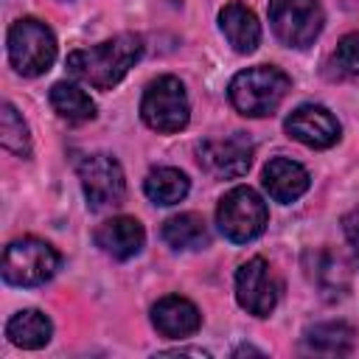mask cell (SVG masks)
<instances>
[{
  "label": "cell",
  "instance_id": "3957f363",
  "mask_svg": "<svg viewBox=\"0 0 359 359\" xmlns=\"http://www.w3.org/2000/svg\"><path fill=\"white\" fill-rule=\"evenodd\" d=\"M3 280L11 286H42L59 269V252L34 236L14 238L3 252Z\"/></svg>",
  "mask_w": 359,
  "mask_h": 359
},
{
  "label": "cell",
  "instance_id": "7402d4cb",
  "mask_svg": "<svg viewBox=\"0 0 359 359\" xmlns=\"http://www.w3.org/2000/svg\"><path fill=\"white\" fill-rule=\"evenodd\" d=\"M0 143L6 151L17 157H31V135L22 121V115L14 109V104H3L0 112Z\"/></svg>",
  "mask_w": 359,
  "mask_h": 359
},
{
  "label": "cell",
  "instance_id": "44dd1931",
  "mask_svg": "<svg viewBox=\"0 0 359 359\" xmlns=\"http://www.w3.org/2000/svg\"><path fill=\"white\" fill-rule=\"evenodd\" d=\"M188 188H191L188 185V177L180 168H171V165L154 168L143 180V191H146V196L154 205H177V202L185 199Z\"/></svg>",
  "mask_w": 359,
  "mask_h": 359
},
{
  "label": "cell",
  "instance_id": "6da1fadb",
  "mask_svg": "<svg viewBox=\"0 0 359 359\" xmlns=\"http://www.w3.org/2000/svg\"><path fill=\"white\" fill-rule=\"evenodd\" d=\"M140 53H143V39L137 34H118L93 48L73 50L67 56V70L70 76H76L79 81L95 90H112L129 73V67H135Z\"/></svg>",
  "mask_w": 359,
  "mask_h": 359
},
{
  "label": "cell",
  "instance_id": "2e32d148",
  "mask_svg": "<svg viewBox=\"0 0 359 359\" xmlns=\"http://www.w3.org/2000/svg\"><path fill=\"white\" fill-rule=\"evenodd\" d=\"M219 28L224 34V39L233 45V50L238 53H252L261 42V22L252 14V8H247L244 3L233 0L219 11Z\"/></svg>",
  "mask_w": 359,
  "mask_h": 359
},
{
  "label": "cell",
  "instance_id": "cb8c5ba5",
  "mask_svg": "<svg viewBox=\"0 0 359 359\" xmlns=\"http://www.w3.org/2000/svg\"><path fill=\"white\" fill-rule=\"evenodd\" d=\"M342 230H345V238H348L351 250L359 258V210H351V213L342 216Z\"/></svg>",
  "mask_w": 359,
  "mask_h": 359
},
{
  "label": "cell",
  "instance_id": "ba28073f",
  "mask_svg": "<svg viewBox=\"0 0 359 359\" xmlns=\"http://www.w3.org/2000/svg\"><path fill=\"white\" fill-rule=\"evenodd\" d=\"M269 22L283 45L309 48L320 36L325 17L317 0H269Z\"/></svg>",
  "mask_w": 359,
  "mask_h": 359
},
{
  "label": "cell",
  "instance_id": "ac0fdd59",
  "mask_svg": "<svg viewBox=\"0 0 359 359\" xmlns=\"http://www.w3.org/2000/svg\"><path fill=\"white\" fill-rule=\"evenodd\" d=\"M353 337L348 323H317L303 334V348L317 356H345L353 348Z\"/></svg>",
  "mask_w": 359,
  "mask_h": 359
},
{
  "label": "cell",
  "instance_id": "7c38bea8",
  "mask_svg": "<svg viewBox=\"0 0 359 359\" xmlns=\"http://www.w3.org/2000/svg\"><path fill=\"white\" fill-rule=\"evenodd\" d=\"M303 261H306L309 280L320 289L323 297L337 300V297H342L348 292V286H351V269L342 261V255H337L334 250L320 247V250H309Z\"/></svg>",
  "mask_w": 359,
  "mask_h": 359
},
{
  "label": "cell",
  "instance_id": "277c9868",
  "mask_svg": "<svg viewBox=\"0 0 359 359\" xmlns=\"http://www.w3.org/2000/svg\"><path fill=\"white\" fill-rule=\"evenodd\" d=\"M53 59H56V36L42 20L25 17L8 28V62L17 73L42 76L45 70H50Z\"/></svg>",
  "mask_w": 359,
  "mask_h": 359
},
{
  "label": "cell",
  "instance_id": "30bf717a",
  "mask_svg": "<svg viewBox=\"0 0 359 359\" xmlns=\"http://www.w3.org/2000/svg\"><path fill=\"white\" fill-rule=\"evenodd\" d=\"M278 280L272 266L264 258H250L236 272V300L247 314L269 317V311L278 306Z\"/></svg>",
  "mask_w": 359,
  "mask_h": 359
},
{
  "label": "cell",
  "instance_id": "8fae6325",
  "mask_svg": "<svg viewBox=\"0 0 359 359\" xmlns=\"http://www.w3.org/2000/svg\"><path fill=\"white\" fill-rule=\"evenodd\" d=\"M286 135L309 149H328L339 140V121L320 104H300L286 118Z\"/></svg>",
  "mask_w": 359,
  "mask_h": 359
},
{
  "label": "cell",
  "instance_id": "ffe728a7",
  "mask_svg": "<svg viewBox=\"0 0 359 359\" xmlns=\"http://www.w3.org/2000/svg\"><path fill=\"white\" fill-rule=\"evenodd\" d=\"M50 107L56 109L59 118H65L70 123H84V121H93L95 118L93 98L81 87H76L70 81H56L50 87Z\"/></svg>",
  "mask_w": 359,
  "mask_h": 359
},
{
  "label": "cell",
  "instance_id": "9c48e42d",
  "mask_svg": "<svg viewBox=\"0 0 359 359\" xmlns=\"http://www.w3.org/2000/svg\"><path fill=\"white\" fill-rule=\"evenodd\" d=\"M252 140L244 132H233L224 137H208L196 146V160L199 165L216 177V180H236L241 174H247L250 163H252Z\"/></svg>",
  "mask_w": 359,
  "mask_h": 359
},
{
  "label": "cell",
  "instance_id": "7a4b0ae2",
  "mask_svg": "<svg viewBox=\"0 0 359 359\" xmlns=\"http://www.w3.org/2000/svg\"><path fill=\"white\" fill-rule=\"evenodd\" d=\"M289 90H292V79L280 67L255 65V67H247V70L233 76L227 95H230V104L241 115L264 118L280 107V101L286 98Z\"/></svg>",
  "mask_w": 359,
  "mask_h": 359
},
{
  "label": "cell",
  "instance_id": "d6986e66",
  "mask_svg": "<svg viewBox=\"0 0 359 359\" xmlns=\"http://www.w3.org/2000/svg\"><path fill=\"white\" fill-rule=\"evenodd\" d=\"M160 236L171 250H199L210 238L205 219L199 213H180V216L165 219Z\"/></svg>",
  "mask_w": 359,
  "mask_h": 359
},
{
  "label": "cell",
  "instance_id": "52a82bcc",
  "mask_svg": "<svg viewBox=\"0 0 359 359\" xmlns=\"http://www.w3.org/2000/svg\"><path fill=\"white\" fill-rule=\"evenodd\" d=\"M79 171V182L84 191V199L93 210H107L123 202L126 194V180H123V168L112 154L95 151V154H84L76 163Z\"/></svg>",
  "mask_w": 359,
  "mask_h": 359
},
{
  "label": "cell",
  "instance_id": "9a60e30c",
  "mask_svg": "<svg viewBox=\"0 0 359 359\" xmlns=\"http://www.w3.org/2000/svg\"><path fill=\"white\" fill-rule=\"evenodd\" d=\"M264 188L275 202L289 205L309 191V171L289 157H275L264 165Z\"/></svg>",
  "mask_w": 359,
  "mask_h": 359
},
{
  "label": "cell",
  "instance_id": "4fadbf2b",
  "mask_svg": "<svg viewBox=\"0 0 359 359\" xmlns=\"http://www.w3.org/2000/svg\"><path fill=\"white\" fill-rule=\"evenodd\" d=\"M151 323L163 337L180 339V337L194 334L202 325V314L188 297L168 294V297H160L151 306Z\"/></svg>",
  "mask_w": 359,
  "mask_h": 359
},
{
  "label": "cell",
  "instance_id": "8992f818",
  "mask_svg": "<svg viewBox=\"0 0 359 359\" xmlns=\"http://www.w3.org/2000/svg\"><path fill=\"white\" fill-rule=\"evenodd\" d=\"M266 222H269L266 202L247 185L227 191L216 208V224H219L222 236L236 244H247V241L258 238L264 233Z\"/></svg>",
  "mask_w": 359,
  "mask_h": 359
},
{
  "label": "cell",
  "instance_id": "603a6c76",
  "mask_svg": "<svg viewBox=\"0 0 359 359\" xmlns=\"http://www.w3.org/2000/svg\"><path fill=\"white\" fill-rule=\"evenodd\" d=\"M331 70L337 79H356L359 76V31L345 34L331 53Z\"/></svg>",
  "mask_w": 359,
  "mask_h": 359
},
{
  "label": "cell",
  "instance_id": "484cf974",
  "mask_svg": "<svg viewBox=\"0 0 359 359\" xmlns=\"http://www.w3.org/2000/svg\"><path fill=\"white\" fill-rule=\"evenodd\" d=\"M241 353H261V356H264V351L250 348V345H241V348H236V351H233V356H241Z\"/></svg>",
  "mask_w": 359,
  "mask_h": 359
},
{
  "label": "cell",
  "instance_id": "d4e9b609",
  "mask_svg": "<svg viewBox=\"0 0 359 359\" xmlns=\"http://www.w3.org/2000/svg\"><path fill=\"white\" fill-rule=\"evenodd\" d=\"M163 356H199V359H208L210 353L202 351V348H171V351H160Z\"/></svg>",
  "mask_w": 359,
  "mask_h": 359
},
{
  "label": "cell",
  "instance_id": "5bb4252c",
  "mask_svg": "<svg viewBox=\"0 0 359 359\" xmlns=\"http://www.w3.org/2000/svg\"><path fill=\"white\" fill-rule=\"evenodd\" d=\"M143 241H146L143 224L132 216H115V219L104 222L95 230V244L118 261H126V258L137 255L143 250Z\"/></svg>",
  "mask_w": 359,
  "mask_h": 359
},
{
  "label": "cell",
  "instance_id": "5b68a950",
  "mask_svg": "<svg viewBox=\"0 0 359 359\" xmlns=\"http://www.w3.org/2000/svg\"><path fill=\"white\" fill-rule=\"evenodd\" d=\"M140 115L143 123L160 135H171L188 126L191 118V104H188V93L185 84L177 76H160L154 79L140 101Z\"/></svg>",
  "mask_w": 359,
  "mask_h": 359
},
{
  "label": "cell",
  "instance_id": "e0dca14e",
  "mask_svg": "<svg viewBox=\"0 0 359 359\" xmlns=\"http://www.w3.org/2000/svg\"><path fill=\"white\" fill-rule=\"evenodd\" d=\"M6 337L17 345V348H25V351H36V348H45L53 337V325L50 320L36 311V309H22L17 311L8 323H6Z\"/></svg>",
  "mask_w": 359,
  "mask_h": 359
}]
</instances>
